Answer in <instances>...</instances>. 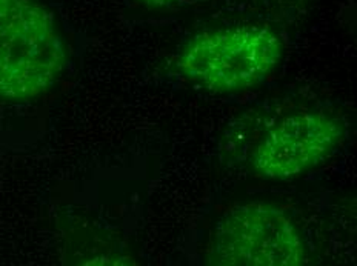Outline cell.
Instances as JSON below:
<instances>
[{
	"mask_svg": "<svg viewBox=\"0 0 357 266\" xmlns=\"http://www.w3.org/2000/svg\"><path fill=\"white\" fill-rule=\"evenodd\" d=\"M65 63L62 28L47 5L0 0V100H29L47 93Z\"/></svg>",
	"mask_w": 357,
	"mask_h": 266,
	"instance_id": "obj_1",
	"label": "cell"
},
{
	"mask_svg": "<svg viewBox=\"0 0 357 266\" xmlns=\"http://www.w3.org/2000/svg\"><path fill=\"white\" fill-rule=\"evenodd\" d=\"M284 54L279 34L264 25L213 28L192 37L177 61L185 77L215 93L259 85Z\"/></svg>",
	"mask_w": 357,
	"mask_h": 266,
	"instance_id": "obj_2",
	"label": "cell"
},
{
	"mask_svg": "<svg viewBox=\"0 0 357 266\" xmlns=\"http://www.w3.org/2000/svg\"><path fill=\"white\" fill-rule=\"evenodd\" d=\"M208 260L220 266H301L310 256L299 228L280 206L236 205L219 219Z\"/></svg>",
	"mask_w": 357,
	"mask_h": 266,
	"instance_id": "obj_3",
	"label": "cell"
},
{
	"mask_svg": "<svg viewBox=\"0 0 357 266\" xmlns=\"http://www.w3.org/2000/svg\"><path fill=\"white\" fill-rule=\"evenodd\" d=\"M344 128L324 113H299L285 117L260 140L251 165L268 180H289L311 171L336 151Z\"/></svg>",
	"mask_w": 357,
	"mask_h": 266,
	"instance_id": "obj_4",
	"label": "cell"
},
{
	"mask_svg": "<svg viewBox=\"0 0 357 266\" xmlns=\"http://www.w3.org/2000/svg\"><path fill=\"white\" fill-rule=\"evenodd\" d=\"M134 5L142 6L145 10H167L169 6H173L174 3H177L178 0H131Z\"/></svg>",
	"mask_w": 357,
	"mask_h": 266,
	"instance_id": "obj_5",
	"label": "cell"
}]
</instances>
